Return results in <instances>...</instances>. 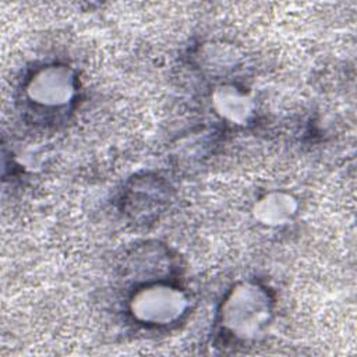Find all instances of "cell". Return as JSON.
Instances as JSON below:
<instances>
[{
  "label": "cell",
  "mask_w": 357,
  "mask_h": 357,
  "mask_svg": "<svg viewBox=\"0 0 357 357\" xmlns=\"http://www.w3.org/2000/svg\"><path fill=\"white\" fill-rule=\"evenodd\" d=\"M187 301V296L178 287L152 283L138 289L131 296L128 308L132 318L142 324L167 325L185 312Z\"/></svg>",
  "instance_id": "1"
},
{
  "label": "cell",
  "mask_w": 357,
  "mask_h": 357,
  "mask_svg": "<svg viewBox=\"0 0 357 357\" xmlns=\"http://www.w3.org/2000/svg\"><path fill=\"white\" fill-rule=\"evenodd\" d=\"M74 73L61 64H49L36 70L28 79L25 92L31 102L43 107L67 105L75 93Z\"/></svg>",
  "instance_id": "3"
},
{
  "label": "cell",
  "mask_w": 357,
  "mask_h": 357,
  "mask_svg": "<svg viewBox=\"0 0 357 357\" xmlns=\"http://www.w3.org/2000/svg\"><path fill=\"white\" fill-rule=\"evenodd\" d=\"M269 303L262 289L251 283L237 286L227 297L222 321L237 336H255L268 322Z\"/></svg>",
  "instance_id": "2"
},
{
  "label": "cell",
  "mask_w": 357,
  "mask_h": 357,
  "mask_svg": "<svg viewBox=\"0 0 357 357\" xmlns=\"http://www.w3.org/2000/svg\"><path fill=\"white\" fill-rule=\"evenodd\" d=\"M211 99L215 113L233 124H247L254 113V102L250 95L234 85L216 86Z\"/></svg>",
  "instance_id": "5"
},
{
  "label": "cell",
  "mask_w": 357,
  "mask_h": 357,
  "mask_svg": "<svg viewBox=\"0 0 357 357\" xmlns=\"http://www.w3.org/2000/svg\"><path fill=\"white\" fill-rule=\"evenodd\" d=\"M298 211V202L296 197L286 191H269L261 195L254 206V219L266 227H280L289 225Z\"/></svg>",
  "instance_id": "4"
}]
</instances>
